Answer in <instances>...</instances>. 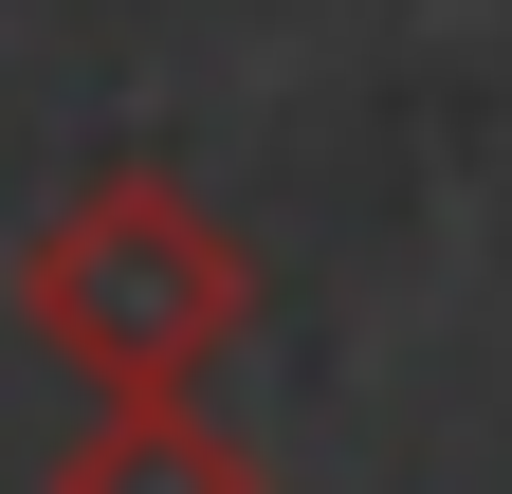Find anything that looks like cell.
<instances>
[{
    "label": "cell",
    "instance_id": "obj_1",
    "mask_svg": "<svg viewBox=\"0 0 512 494\" xmlns=\"http://www.w3.org/2000/svg\"><path fill=\"white\" fill-rule=\"evenodd\" d=\"M256 312V257L220 238V202L183 165H92L74 202L19 238V330L74 366V385H202Z\"/></svg>",
    "mask_w": 512,
    "mask_h": 494
},
{
    "label": "cell",
    "instance_id": "obj_2",
    "mask_svg": "<svg viewBox=\"0 0 512 494\" xmlns=\"http://www.w3.org/2000/svg\"><path fill=\"white\" fill-rule=\"evenodd\" d=\"M55 494H275L238 421H202V385H110L92 440L55 458Z\"/></svg>",
    "mask_w": 512,
    "mask_h": 494
}]
</instances>
